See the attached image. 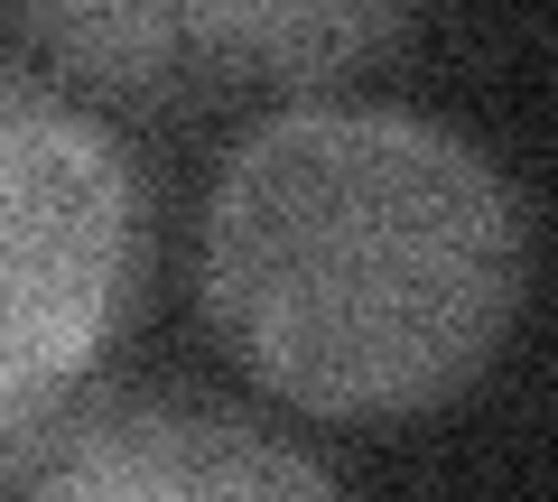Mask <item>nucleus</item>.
I'll return each instance as SVG.
<instances>
[{
  "label": "nucleus",
  "mask_w": 558,
  "mask_h": 502,
  "mask_svg": "<svg viewBox=\"0 0 558 502\" xmlns=\"http://www.w3.org/2000/svg\"><path fill=\"white\" fill-rule=\"evenodd\" d=\"M205 317L307 419H418L484 382L531 298V223L475 140L391 102H289L205 205Z\"/></svg>",
  "instance_id": "1"
},
{
  "label": "nucleus",
  "mask_w": 558,
  "mask_h": 502,
  "mask_svg": "<svg viewBox=\"0 0 558 502\" xmlns=\"http://www.w3.org/2000/svg\"><path fill=\"white\" fill-rule=\"evenodd\" d=\"M0 233H10V326H0V428L28 446L140 298V177L75 94L10 65L0 84Z\"/></svg>",
  "instance_id": "2"
},
{
  "label": "nucleus",
  "mask_w": 558,
  "mask_h": 502,
  "mask_svg": "<svg viewBox=\"0 0 558 502\" xmlns=\"http://www.w3.org/2000/svg\"><path fill=\"white\" fill-rule=\"evenodd\" d=\"M10 502H344V483L233 401L102 391L10 446Z\"/></svg>",
  "instance_id": "3"
},
{
  "label": "nucleus",
  "mask_w": 558,
  "mask_h": 502,
  "mask_svg": "<svg viewBox=\"0 0 558 502\" xmlns=\"http://www.w3.org/2000/svg\"><path fill=\"white\" fill-rule=\"evenodd\" d=\"M28 57L65 75V94H102L131 112H178L215 84L196 38V0H20Z\"/></svg>",
  "instance_id": "4"
},
{
  "label": "nucleus",
  "mask_w": 558,
  "mask_h": 502,
  "mask_svg": "<svg viewBox=\"0 0 558 502\" xmlns=\"http://www.w3.org/2000/svg\"><path fill=\"white\" fill-rule=\"evenodd\" d=\"M418 0H196L205 65L233 84H279V94H326L391 57Z\"/></svg>",
  "instance_id": "5"
}]
</instances>
